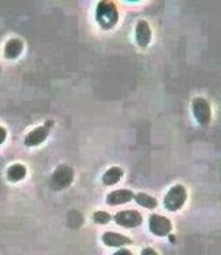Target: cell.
I'll use <instances>...</instances> for the list:
<instances>
[{
	"mask_svg": "<svg viewBox=\"0 0 221 255\" xmlns=\"http://www.w3.org/2000/svg\"><path fill=\"white\" fill-rule=\"evenodd\" d=\"M93 221L97 225H108L112 221V217H111V214H108L105 211H95L93 214Z\"/></svg>",
	"mask_w": 221,
	"mask_h": 255,
	"instance_id": "9a60e30c",
	"label": "cell"
},
{
	"mask_svg": "<svg viewBox=\"0 0 221 255\" xmlns=\"http://www.w3.org/2000/svg\"><path fill=\"white\" fill-rule=\"evenodd\" d=\"M134 200H136L137 204L144 207V208H148V210H153V208L158 207L156 198L151 197V196H148L146 193H137V194H134Z\"/></svg>",
	"mask_w": 221,
	"mask_h": 255,
	"instance_id": "5bb4252c",
	"label": "cell"
},
{
	"mask_svg": "<svg viewBox=\"0 0 221 255\" xmlns=\"http://www.w3.org/2000/svg\"><path fill=\"white\" fill-rule=\"evenodd\" d=\"M115 223L122 228H127V229H133L137 228L143 223V217L139 211L136 210H125L119 211L115 217H112Z\"/></svg>",
	"mask_w": 221,
	"mask_h": 255,
	"instance_id": "8992f818",
	"label": "cell"
},
{
	"mask_svg": "<svg viewBox=\"0 0 221 255\" xmlns=\"http://www.w3.org/2000/svg\"><path fill=\"white\" fill-rule=\"evenodd\" d=\"M114 255H133V253L132 251H129L127 249H120L118 250Z\"/></svg>",
	"mask_w": 221,
	"mask_h": 255,
	"instance_id": "ac0fdd59",
	"label": "cell"
},
{
	"mask_svg": "<svg viewBox=\"0 0 221 255\" xmlns=\"http://www.w3.org/2000/svg\"><path fill=\"white\" fill-rule=\"evenodd\" d=\"M101 240L107 247H123V246L132 244V240L129 237L119 235L116 232H105L102 235Z\"/></svg>",
	"mask_w": 221,
	"mask_h": 255,
	"instance_id": "30bf717a",
	"label": "cell"
},
{
	"mask_svg": "<svg viewBox=\"0 0 221 255\" xmlns=\"http://www.w3.org/2000/svg\"><path fill=\"white\" fill-rule=\"evenodd\" d=\"M26 166L22 164H13L11 166H8L7 169V180L11 182V183H17L21 182L22 179L26 176Z\"/></svg>",
	"mask_w": 221,
	"mask_h": 255,
	"instance_id": "4fadbf2b",
	"label": "cell"
},
{
	"mask_svg": "<svg viewBox=\"0 0 221 255\" xmlns=\"http://www.w3.org/2000/svg\"><path fill=\"white\" fill-rule=\"evenodd\" d=\"M7 139V130L6 128L0 127V144H3Z\"/></svg>",
	"mask_w": 221,
	"mask_h": 255,
	"instance_id": "2e32d148",
	"label": "cell"
},
{
	"mask_svg": "<svg viewBox=\"0 0 221 255\" xmlns=\"http://www.w3.org/2000/svg\"><path fill=\"white\" fill-rule=\"evenodd\" d=\"M53 127V121H47L42 127H38L36 129L31 130L29 133L26 134L25 139H24V144L26 147H36L39 144H42L47 136L50 133V128Z\"/></svg>",
	"mask_w": 221,
	"mask_h": 255,
	"instance_id": "52a82bcc",
	"label": "cell"
},
{
	"mask_svg": "<svg viewBox=\"0 0 221 255\" xmlns=\"http://www.w3.org/2000/svg\"><path fill=\"white\" fill-rule=\"evenodd\" d=\"M141 255H158V253L153 249H151V247H147V249L141 251Z\"/></svg>",
	"mask_w": 221,
	"mask_h": 255,
	"instance_id": "e0dca14e",
	"label": "cell"
},
{
	"mask_svg": "<svg viewBox=\"0 0 221 255\" xmlns=\"http://www.w3.org/2000/svg\"><path fill=\"white\" fill-rule=\"evenodd\" d=\"M75 179V171L68 165H60L53 172L50 178V187L53 190L60 191L70 187Z\"/></svg>",
	"mask_w": 221,
	"mask_h": 255,
	"instance_id": "3957f363",
	"label": "cell"
},
{
	"mask_svg": "<svg viewBox=\"0 0 221 255\" xmlns=\"http://www.w3.org/2000/svg\"><path fill=\"white\" fill-rule=\"evenodd\" d=\"M24 50V42L18 38L10 39L4 46V57L7 60H15Z\"/></svg>",
	"mask_w": 221,
	"mask_h": 255,
	"instance_id": "8fae6325",
	"label": "cell"
},
{
	"mask_svg": "<svg viewBox=\"0 0 221 255\" xmlns=\"http://www.w3.org/2000/svg\"><path fill=\"white\" fill-rule=\"evenodd\" d=\"M192 114L196 122L201 125V127H208L210 121H212V107L206 99L203 97H195L192 100Z\"/></svg>",
	"mask_w": 221,
	"mask_h": 255,
	"instance_id": "277c9868",
	"label": "cell"
},
{
	"mask_svg": "<svg viewBox=\"0 0 221 255\" xmlns=\"http://www.w3.org/2000/svg\"><path fill=\"white\" fill-rule=\"evenodd\" d=\"M148 228L155 236L166 237L171 233L173 225H171V221L169 218L162 217V215H158V214H152L149 219H148Z\"/></svg>",
	"mask_w": 221,
	"mask_h": 255,
	"instance_id": "5b68a950",
	"label": "cell"
},
{
	"mask_svg": "<svg viewBox=\"0 0 221 255\" xmlns=\"http://www.w3.org/2000/svg\"><path fill=\"white\" fill-rule=\"evenodd\" d=\"M95 19L102 29H112L119 21V11L114 1H100L95 8Z\"/></svg>",
	"mask_w": 221,
	"mask_h": 255,
	"instance_id": "6da1fadb",
	"label": "cell"
},
{
	"mask_svg": "<svg viewBox=\"0 0 221 255\" xmlns=\"http://www.w3.org/2000/svg\"><path fill=\"white\" fill-rule=\"evenodd\" d=\"M123 173L125 172H123V169L120 166H111L102 175V183L105 186H115L116 183H119L120 179L123 178Z\"/></svg>",
	"mask_w": 221,
	"mask_h": 255,
	"instance_id": "7c38bea8",
	"label": "cell"
},
{
	"mask_svg": "<svg viewBox=\"0 0 221 255\" xmlns=\"http://www.w3.org/2000/svg\"><path fill=\"white\" fill-rule=\"evenodd\" d=\"M187 197H188V194H187L185 187L183 185H174L169 189V191L164 196V208L170 212L181 210L185 204V201H187Z\"/></svg>",
	"mask_w": 221,
	"mask_h": 255,
	"instance_id": "7a4b0ae2",
	"label": "cell"
},
{
	"mask_svg": "<svg viewBox=\"0 0 221 255\" xmlns=\"http://www.w3.org/2000/svg\"><path fill=\"white\" fill-rule=\"evenodd\" d=\"M134 198V193L132 190H127V189H119V190L111 191L107 196L105 203L111 207H116V205L126 204L129 201H132Z\"/></svg>",
	"mask_w": 221,
	"mask_h": 255,
	"instance_id": "9c48e42d",
	"label": "cell"
},
{
	"mask_svg": "<svg viewBox=\"0 0 221 255\" xmlns=\"http://www.w3.org/2000/svg\"><path fill=\"white\" fill-rule=\"evenodd\" d=\"M152 39V31L149 24L147 22L146 19H140L136 25V40H137V45L141 49H146L147 46L151 43Z\"/></svg>",
	"mask_w": 221,
	"mask_h": 255,
	"instance_id": "ba28073f",
	"label": "cell"
}]
</instances>
